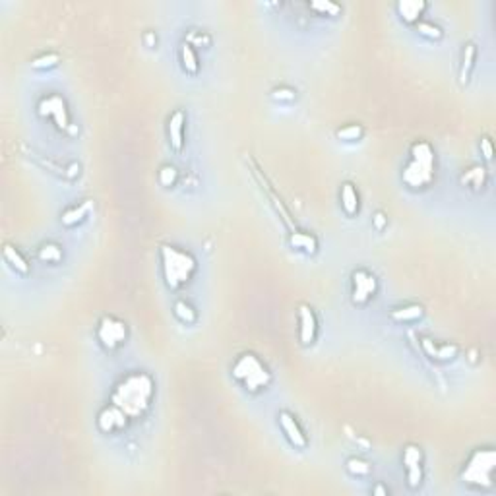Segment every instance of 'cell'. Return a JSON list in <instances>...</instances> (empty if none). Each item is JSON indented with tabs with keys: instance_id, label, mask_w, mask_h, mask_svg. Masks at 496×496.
Wrapping results in <instances>:
<instances>
[{
	"instance_id": "obj_39",
	"label": "cell",
	"mask_w": 496,
	"mask_h": 496,
	"mask_svg": "<svg viewBox=\"0 0 496 496\" xmlns=\"http://www.w3.org/2000/svg\"><path fill=\"white\" fill-rule=\"evenodd\" d=\"M388 493H390L388 488L380 487V485H376V487L372 488V495H388Z\"/></svg>"
},
{
	"instance_id": "obj_37",
	"label": "cell",
	"mask_w": 496,
	"mask_h": 496,
	"mask_svg": "<svg viewBox=\"0 0 496 496\" xmlns=\"http://www.w3.org/2000/svg\"><path fill=\"white\" fill-rule=\"evenodd\" d=\"M144 43H145V47H150V49H154V47L157 45V35H155L154 31H145Z\"/></svg>"
},
{
	"instance_id": "obj_20",
	"label": "cell",
	"mask_w": 496,
	"mask_h": 496,
	"mask_svg": "<svg viewBox=\"0 0 496 496\" xmlns=\"http://www.w3.org/2000/svg\"><path fill=\"white\" fill-rule=\"evenodd\" d=\"M2 258L8 264L10 270H14L19 275H27L31 271V264L26 258V254L22 253L18 246H14V244L4 243V246H2Z\"/></svg>"
},
{
	"instance_id": "obj_28",
	"label": "cell",
	"mask_w": 496,
	"mask_h": 496,
	"mask_svg": "<svg viewBox=\"0 0 496 496\" xmlns=\"http://www.w3.org/2000/svg\"><path fill=\"white\" fill-rule=\"evenodd\" d=\"M362 136H365V128L359 122H351V125H343L342 128L335 130V138L342 140V142H347V144H353V142H361Z\"/></svg>"
},
{
	"instance_id": "obj_24",
	"label": "cell",
	"mask_w": 496,
	"mask_h": 496,
	"mask_svg": "<svg viewBox=\"0 0 496 496\" xmlns=\"http://www.w3.org/2000/svg\"><path fill=\"white\" fill-rule=\"evenodd\" d=\"M179 63H181L182 72L189 74V76H196L200 72L198 51L192 45H189L186 41L179 47Z\"/></svg>"
},
{
	"instance_id": "obj_2",
	"label": "cell",
	"mask_w": 496,
	"mask_h": 496,
	"mask_svg": "<svg viewBox=\"0 0 496 496\" xmlns=\"http://www.w3.org/2000/svg\"><path fill=\"white\" fill-rule=\"evenodd\" d=\"M159 268L165 287L171 291H181L194 280L198 271V260L189 250H182L175 244L159 246Z\"/></svg>"
},
{
	"instance_id": "obj_25",
	"label": "cell",
	"mask_w": 496,
	"mask_h": 496,
	"mask_svg": "<svg viewBox=\"0 0 496 496\" xmlns=\"http://www.w3.org/2000/svg\"><path fill=\"white\" fill-rule=\"evenodd\" d=\"M173 316L184 326H194L198 322V310L186 298H177L173 303Z\"/></svg>"
},
{
	"instance_id": "obj_3",
	"label": "cell",
	"mask_w": 496,
	"mask_h": 496,
	"mask_svg": "<svg viewBox=\"0 0 496 496\" xmlns=\"http://www.w3.org/2000/svg\"><path fill=\"white\" fill-rule=\"evenodd\" d=\"M436 179V152L431 142L417 140L409 147V159L403 165L401 181L407 189H429Z\"/></svg>"
},
{
	"instance_id": "obj_32",
	"label": "cell",
	"mask_w": 496,
	"mask_h": 496,
	"mask_svg": "<svg viewBox=\"0 0 496 496\" xmlns=\"http://www.w3.org/2000/svg\"><path fill=\"white\" fill-rule=\"evenodd\" d=\"M157 181H159V184L161 186H165V189H173L177 182H179V169L175 167V165H161V169H159V173H157Z\"/></svg>"
},
{
	"instance_id": "obj_26",
	"label": "cell",
	"mask_w": 496,
	"mask_h": 496,
	"mask_svg": "<svg viewBox=\"0 0 496 496\" xmlns=\"http://www.w3.org/2000/svg\"><path fill=\"white\" fill-rule=\"evenodd\" d=\"M37 260L41 264H49V266H56L64 260V250L58 243H43L37 248Z\"/></svg>"
},
{
	"instance_id": "obj_12",
	"label": "cell",
	"mask_w": 496,
	"mask_h": 496,
	"mask_svg": "<svg viewBox=\"0 0 496 496\" xmlns=\"http://www.w3.org/2000/svg\"><path fill=\"white\" fill-rule=\"evenodd\" d=\"M130 417L115 403H107L97 413V429L103 434H118L128 426Z\"/></svg>"
},
{
	"instance_id": "obj_7",
	"label": "cell",
	"mask_w": 496,
	"mask_h": 496,
	"mask_svg": "<svg viewBox=\"0 0 496 496\" xmlns=\"http://www.w3.org/2000/svg\"><path fill=\"white\" fill-rule=\"evenodd\" d=\"M380 291V280L374 271L369 268H357L351 271L349 280V295L355 307H369L370 303L376 298Z\"/></svg>"
},
{
	"instance_id": "obj_21",
	"label": "cell",
	"mask_w": 496,
	"mask_h": 496,
	"mask_svg": "<svg viewBox=\"0 0 496 496\" xmlns=\"http://www.w3.org/2000/svg\"><path fill=\"white\" fill-rule=\"evenodd\" d=\"M460 181L463 186H467L473 192H481L488 184V173L481 165H471L470 169H465V171L461 173Z\"/></svg>"
},
{
	"instance_id": "obj_31",
	"label": "cell",
	"mask_w": 496,
	"mask_h": 496,
	"mask_svg": "<svg viewBox=\"0 0 496 496\" xmlns=\"http://www.w3.org/2000/svg\"><path fill=\"white\" fill-rule=\"evenodd\" d=\"M58 64H61V54L49 51V53L37 54L35 58L31 61V68H33V70L45 72V70H53V68H56Z\"/></svg>"
},
{
	"instance_id": "obj_4",
	"label": "cell",
	"mask_w": 496,
	"mask_h": 496,
	"mask_svg": "<svg viewBox=\"0 0 496 496\" xmlns=\"http://www.w3.org/2000/svg\"><path fill=\"white\" fill-rule=\"evenodd\" d=\"M231 376L250 396H258L270 388L273 374L268 365L253 351H244L231 365Z\"/></svg>"
},
{
	"instance_id": "obj_30",
	"label": "cell",
	"mask_w": 496,
	"mask_h": 496,
	"mask_svg": "<svg viewBox=\"0 0 496 496\" xmlns=\"http://www.w3.org/2000/svg\"><path fill=\"white\" fill-rule=\"evenodd\" d=\"M417 33L429 41H442L444 39V29L438 24L434 22H429V19H421L419 24L415 26Z\"/></svg>"
},
{
	"instance_id": "obj_18",
	"label": "cell",
	"mask_w": 496,
	"mask_h": 496,
	"mask_svg": "<svg viewBox=\"0 0 496 496\" xmlns=\"http://www.w3.org/2000/svg\"><path fill=\"white\" fill-rule=\"evenodd\" d=\"M339 206L347 217H357L361 211V194L353 182H343L339 186Z\"/></svg>"
},
{
	"instance_id": "obj_35",
	"label": "cell",
	"mask_w": 496,
	"mask_h": 496,
	"mask_svg": "<svg viewBox=\"0 0 496 496\" xmlns=\"http://www.w3.org/2000/svg\"><path fill=\"white\" fill-rule=\"evenodd\" d=\"M479 147H481V155L485 157V161L490 163L493 157H495V147H493V140L488 136H483L481 142H479Z\"/></svg>"
},
{
	"instance_id": "obj_36",
	"label": "cell",
	"mask_w": 496,
	"mask_h": 496,
	"mask_svg": "<svg viewBox=\"0 0 496 496\" xmlns=\"http://www.w3.org/2000/svg\"><path fill=\"white\" fill-rule=\"evenodd\" d=\"M372 227H374V231L376 233H384L386 229H388V216L384 214V211H374V216H372Z\"/></svg>"
},
{
	"instance_id": "obj_27",
	"label": "cell",
	"mask_w": 496,
	"mask_h": 496,
	"mask_svg": "<svg viewBox=\"0 0 496 496\" xmlns=\"http://www.w3.org/2000/svg\"><path fill=\"white\" fill-rule=\"evenodd\" d=\"M345 471H347L351 477H357V479L369 477L370 473H372V463H370L369 460H365V458L353 456V458H349V460L345 461Z\"/></svg>"
},
{
	"instance_id": "obj_23",
	"label": "cell",
	"mask_w": 496,
	"mask_h": 496,
	"mask_svg": "<svg viewBox=\"0 0 496 496\" xmlns=\"http://www.w3.org/2000/svg\"><path fill=\"white\" fill-rule=\"evenodd\" d=\"M256 177H258V181L262 182V189L268 192V198L271 200V204H273V208H275V211L280 214V217L283 219V223L287 225L289 231H293V229H297V225L293 223V219H291V214H289V209L285 208V204H283V200L275 194V190L271 189V184L268 181H266V177L262 179V175L258 171H256Z\"/></svg>"
},
{
	"instance_id": "obj_16",
	"label": "cell",
	"mask_w": 496,
	"mask_h": 496,
	"mask_svg": "<svg viewBox=\"0 0 496 496\" xmlns=\"http://www.w3.org/2000/svg\"><path fill=\"white\" fill-rule=\"evenodd\" d=\"M289 246L297 253L307 254V256H314L320 250V241L314 233L310 231H303V229H293L289 231Z\"/></svg>"
},
{
	"instance_id": "obj_34",
	"label": "cell",
	"mask_w": 496,
	"mask_h": 496,
	"mask_svg": "<svg viewBox=\"0 0 496 496\" xmlns=\"http://www.w3.org/2000/svg\"><path fill=\"white\" fill-rule=\"evenodd\" d=\"M270 97L275 103L285 105V103H293V101L297 99V91L293 90V88H289V86H280V88H273L270 91Z\"/></svg>"
},
{
	"instance_id": "obj_22",
	"label": "cell",
	"mask_w": 496,
	"mask_h": 496,
	"mask_svg": "<svg viewBox=\"0 0 496 496\" xmlns=\"http://www.w3.org/2000/svg\"><path fill=\"white\" fill-rule=\"evenodd\" d=\"M424 316V308L417 303H409V305H401L390 310V318L397 322V324H413L419 322Z\"/></svg>"
},
{
	"instance_id": "obj_8",
	"label": "cell",
	"mask_w": 496,
	"mask_h": 496,
	"mask_svg": "<svg viewBox=\"0 0 496 496\" xmlns=\"http://www.w3.org/2000/svg\"><path fill=\"white\" fill-rule=\"evenodd\" d=\"M39 117L53 120V125L58 130H70L72 128V113L68 109V103L58 93H47L37 103Z\"/></svg>"
},
{
	"instance_id": "obj_6",
	"label": "cell",
	"mask_w": 496,
	"mask_h": 496,
	"mask_svg": "<svg viewBox=\"0 0 496 496\" xmlns=\"http://www.w3.org/2000/svg\"><path fill=\"white\" fill-rule=\"evenodd\" d=\"M95 339L105 353H117L128 342V326L113 314H103L95 328Z\"/></svg>"
},
{
	"instance_id": "obj_29",
	"label": "cell",
	"mask_w": 496,
	"mask_h": 496,
	"mask_svg": "<svg viewBox=\"0 0 496 496\" xmlns=\"http://www.w3.org/2000/svg\"><path fill=\"white\" fill-rule=\"evenodd\" d=\"M308 8L314 12L316 16H328V18H334V16H339L342 14V4L337 2H332V0H314L308 4Z\"/></svg>"
},
{
	"instance_id": "obj_5",
	"label": "cell",
	"mask_w": 496,
	"mask_h": 496,
	"mask_svg": "<svg viewBox=\"0 0 496 496\" xmlns=\"http://www.w3.org/2000/svg\"><path fill=\"white\" fill-rule=\"evenodd\" d=\"M496 456L493 448H477L471 451L467 461L461 470V481L471 488H490L493 487V473H495Z\"/></svg>"
},
{
	"instance_id": "obj_13",
	"label": "cell",
	"mask_w": 496,
	"mask_h": 496,
	"mask_svg": "<svg viewBox=\"0 0 496 496\" xmlns=\"http://www.w3.org/2000/svg\"><path fill=\"white\" fill-rule=\"evenodd\" d=\"M419 342H421V349H423L424 355L436 362H451L460 357V347L456 343L436 342V339H431L426 335H421Z\"/></svg>"
},
{
	"instance_id": "obj_33",
	"label": "cell",
	"mask_w": 496,
	"mask_h": 496,
	"mask_svg": "<svg viewBox=\"0 0 496 496\" xmlns=\"http://www.w3.org/2000/svg\"><path fill=\"white\" fill-rule=\"evenodd\" d=\"M186 43L194 47V49H198V47H202V49H209L211 43H214V39H211V35H209L208 31H202V29H190L189 35H186Z\"/></svg>"
},
{
	"instance_id": "obj_11",
	"label": "cell",
	"mask_w": 496,
	"mask_h": 496,
	"mask_svg": "<svg viewBox=\"0 0 496 496\" xmlns=\"http://www.w3.org/2000/svg\"><path fill=\"white\" fill-rule=\"evenodd\" d=\"M320 334V322H318V316L316 310L307 303L298 305L297 308V335L298 342L303 347H310L314 345Z\"/></svg>"
},
{
	"instance_id": "obj_15",
	"label": "cell",
	"mask_w": 496,
	"mask_h": 496,
	"mask_svg": "<svg viewBox=\"0 0 496 496\" xmlns=\"http://www.w3.org/2000/svg\"><path fill=\"white\" fill-rule=\"evenodd\" d=\"M429 10V2L424 0H399L396 4V14L406 26L415 27Z\"/></svg>"
},
{
	"instance_id": "obj_1",
	"label": "cell",
	"mask_w": 496,
	"mask_h": 496,
	"mask_svg": "<svg viewBox=\"0 0 496 496\" xmlns=\"http://www.w3.org/2000/svg\"><path fill=\"white\" fill-rule=\"evenodd\" d=\"M155 397V380L147 372H130L118 382L111 394V403L118 406L130 419H142Z\"/></svg>"
},
{
	"instance_id": "obj_9",
	"label": "cell",
	"mask_w": 496,
	"mask_h": 496,
	"mask_svg": "<svg viewBox=\"0 0 496 496\" xmlns=\"http://www.w3.org/2000/svg\"><path fill=\"white\" fill-rule=\"evenodd\" d=\"M278 424H280V431L283 433V436H285V440H287L291 448L301 451L307 450L310 440H308V434L307 431H305V426L301 424V421H298V417L295 415V413H291L287 409H281L280 413H278Z\"/></svg>"
},
{
	"instance_id": "obj_38",
	"label": "cell",
	"mask_w": 496,
	"mask_h": 496,
	"mask_svg": "<svg viewBox=\"0 0 496 496\" xmlns=\"http://www.w3.org/2000/svg\"><path fill=\"white\" fill-rule=\"evenodd\" d=\"M64 175H66V177H70V179H76V177L80 175V165H78V163H72V165H70V167L64 171Z\"/></svg>"
},
{
	"instance_id": "obj_19",
	"label": "cell",
	"mask_w": 496,
	"mask_h": 496,
	"mask_svg": "<svg viewBox=\"0 0 496 496\" xmlns=\"http://www.w3.org/2000/svg\"><path fill=\"white\" fill-rule=\"evenodd\" d=\"M477 66V45L473 41H467L461 47V56H460V83L461 86H467L473 76V70Z\"/></svg>"
},
{
	"instance_id": "obj_10",
	"label": "cell",
	"mask_w": 496,
	"mask_h": 496,
	"mask_svg": "<svg viewBox=\"0 0 496 496\" xmlns=\"http://www.w3.org/2000/svg\"><path fill=\"white\" fill-rule=\"evenodd\" d=\"M401 461H403V470H406L407 487L411 490H417L424 481V456L421 446L407 444L401 454Z\"/></svg>"
},
{
	"instance_id": "obj_17",
	"label": "cell",
	"mask_w": 496,
	"mask_h": 496,
	"mask_svg": "<svg viewBox=\"0 0 496 496\" xmlns=\"http://www.w3.org/2000/svg\"><path fill=\"white\" fill-rule=\"evenodd\" d=\"M93 211V200H81L78 204H72L64 209L61 214V223L66 229H72V227L81 225L83 221H88V217Z\"/></svg>"
},
{
	"instance_id": "obj_14",
	"label": "cell",
	"mask_w": 496,
	"mask_h": 496,
	"mask_svg": "<svg viewBox=\"0 0 496 496\" xmlns=\"http://www.w3.org/2000/svg\"><path fill=\"white\" fill-rule=\"evenodd\" d=\"M186 113L184 109H175L169 118H167V138L173 152L181 154L186 145Z\"/></svg>"
}]
</instances>
